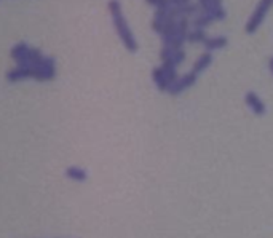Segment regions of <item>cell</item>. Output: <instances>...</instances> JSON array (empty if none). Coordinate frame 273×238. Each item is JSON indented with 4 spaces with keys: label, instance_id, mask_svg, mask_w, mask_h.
Returning a JSON list of instances; mask_svg holds the SVG:
<instances>
[{
    "label": "cell",
    "instance_id": "cell-3",
    "mask_svg": "<svg viewBox=\"0 0 273 238\" xmlns=\"http://www.w3.org/2000/svg\"><path fill=\"white\" fill-rule=\"evenodd\" d=\"M56 74V66L53 58H45L42 63L34 67V78L35 80H50Z\"/></svg>",
    "mask_w": 273,
    "mask_h": 238
},
{
    "label": "cell",
    "instance_id": "cell-5",
    "mask_svg": "<svg viewBox=\"0 0 273 238\" xmlns=\"http://www.w3.org/2000/svg\"><path fill=\"white\" fill-rule=\"evenodd\" d=\"M246 104L249 106V109L253 110L256 115H264L265 113V104L262 102V99L256 95V93L253 91H249L246 93Z\"/></svg>",
    "mask_w": 273,
    "mask_h": 238
},
{
    "label": "cell",
    "instance_id": "cell-2",
    "mask_svg": "<svg viewBox=\"0 0 273 238\" xmlns=\"http://www.w3.org/2000/svg\"><path fill=\"white\" fill-rule=\"evenodd\" d=\"M271 5H273V0H264V2H260L256 7L254 13L251 15L249 21L246 24V32L248 34H254L256 32L257 27L262 24V21H264V18H265V15H267V12L270 10Z\"/></svg>",
    "mask_w": 273,
    "mask_h": 238
},
{
    "label": "cell",
    "instance_id": "cell-12",
    "mask_svg": "<svg viewBox=\"0 0 273 238\" xmlns=\"http://www.w3.org/2000/svg\"><path fill=\"white\" fill-rule=\"evenodd\" d=\"M270 69H271V72H273V59H270Z\"/></svg>",
    "mask_w": 273,
    "mask_h": 238
},
{
    "label": "cell",
    "instance_id": "cell-1",
    "mask_svg": "<svg viewBox=\"0 0 273 238\" xmlns=\"http://www.w3.org/2000/svg\"><path fill=\"white\" fill-rule=\"evenodd\" d=\"M109 8H110V13H112L113 26H115V29H117V32H119V35L122 38L123 45L127 47V50L131 51V53H136V51H138V42H136V38H134V35L131 32L128 23L125 21L120 4L119 2H110Z\"/></svg>",
    "mask_w": 273,
    "mask_h": 238
},
{
    "label": "cell",
    "instance_id": "cell-6",
    "mask_svg": "<svg viewBox=\"0 0 273 238\" xmlns=\"http://www.w3.org/2000/svg\"><path fill=\"white\" fill-rule=\"evenodd\" d=\"M32 77L34 78V69H23V67H16L13 70H10L7 74V78L10 82H18V80H23V78H29Z\"/></svg>",
    "mask_w": 273,
    "mask_h": 238
},
{
    "label": "cell",
    "instance_id": "cell-7",
    "mask_svg": "<svg viewBox=\"0 0 273 238\" xmlns=\"http://www.w3.org/2000/svg\"><path fill=\"white\" fill-rule=\"evenodd\" d=\"M152 78L155 82L157 88H159L160 91H166L168 88H170V85H168V80L163 74V69L162 67H155L152 70Z\"/></svg>",
    "mask_w": 273,
    "mask_h": 238
},
{
    "label": "cell",
    "instance_id": "cell-9",
    "mask_svg": "<svg viewBox=\"0 0 273 238\" xmlns=\"http://www.w3.org/2000/svg\"><path fill=\"white\" fill-rule=\"evenodd\" d=\"M66 174H67V178H70V179H73V181H77V182H83V181H87V178H88L87 171L83 170V168H79V167H70V168H67Z\"/></svg>",
    "mask_w": 273,
    "mask_h": 238
},
{
    "label": "cell",
    "instance_id": "cell-8",
    "mask_svg": "<svg viewBox=\"0 0 273 238\" xmlns=\"http://www.w3.org/2000/svg\"><path fill=\"white\" fill-rule=\"evenodd\" d=\"M211 63H213V56H211V53H205V55H202L200 58L197 59V63L193 64V70H192V72H195V74L198 75V74H200V72H203L205 69H208Z\"/></svg>",
    "mask_w": 273,
    "mask_h": 238
},
{
    "label": "cell",
    "instance_id": "cell-4",
    "mask_svg": "<svg viewBox=\"0 0 273 238\" xmlns=\"http://www.w3.org/2000/svg\"><path fill=\"white\" fill-rule=\"evenodd\" d=\"M197 74H195V72H188V74H185V75H182L181 78H177L176 82H174V84L170 87V90H168V91H170L171 93V95H179V93H182V91H185L187 88H190L193 84H195V82H197Z\"/></svg>",
    "mask_w": 273,
    "mask_h": 238
},
{
    "label": "cell",
    "instance_id": "cell-11",
    "mask_svg": "<svg viewBox=\"0 0 273 238\" xmlns=\"http://www.w3.org/2000/svg\"><path fill=\"white\" fill-rule=\"evenodd\" d=\"M187 40H190V42H206L208 37L205 35V30L203 29H195L192 32H188V37Z\"/></svg>",
    "mask_w": 273,
    "mask_h": 238
},
{
    "label": "cell",
    "instance_id": "cell-10",
    "mask_svg": "<svg viewBox=\"0 0 273 238\" xmlns=\"http://www.w3.org/2000/svg\"><path fill=\"white\" fill-rule=\"evenodd\" d=\"M227 37H213V38H208L205 42V47L208 50H217V48H224L227 45Z\"/></svg>",
    "mask_w": 273,
    "mask_h": 238
}]
</instances>
